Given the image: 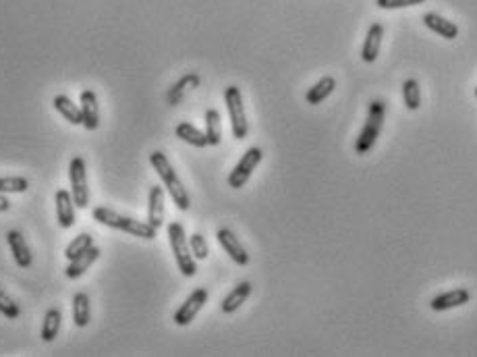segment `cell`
Instances as JSON below:
<instances>
[{"label":"cell","mask_w":477,"mask_h":357,"mask_svg":"<svg viewBox=\"0 0 477 357\" xmlns=\"http://www.w3.org/2000/svg\"><path fill=\"white\" fill-rule=\"evenodd\" d=\"M91 216L100 225H106L110 229H116L121 233H127V235H133V237H139V239L152 241L158 235V229H154L148 220H135L131 216H123V214H119V212H114L110 208H104V206L93 208Z\"/></svg>","instance_id":"6da1fadb"},{"label":"cell","mask_w":477,"mask_h":357,"mask_svg":"<svg viewBox=\"0 0 477 357\" xmlns=\"http://www.w3.org/2000/svg\"><path fill=\"white\" fill-rule=\"evenodd\" d=\"M150 165H152V167H154V171L158 173L160 181L164 183L166 191L170 193V197H172L174 206H176L181 212H187V210L191 208V197H189V193H187V189H185L183 181H181L179 175H176V171L172 169L170 160L166 158V154H164V152H160V150L152 152V154H150Z\"/></svg>","instance_id":"7a4b0ae2"},{"label":"cell","mask_w":477,"mask_h":357,"mask_svg":"<svg viewBox=\"0 0 477 357\" xmlns=\"http://www.w3.org/2000/svg\"><path fill=\"white\" fill-rule=\"evenodd\" d=\"M384 119H386V102L384 100H372V104L368 108L365 125L361 127L357 142H355V154L363 156L376 146L380 131H382V125H384Z\"/></svg>","instance_id":"3957f363"},{"label":"cell","mask_w":477,"mask_h":357,"mask_svg":"<svg viewBox=\"0 0 477 357\" xmlns=\"http://www.w3.org/2000/svg\"><path fill=\"white\" fill-rule=\"evenodd\" d=\"M168 241H170V248H172V254L176 260V268L181 270V274L187 278L195 276L197 260L191 254V248H189V241H187V235H185V229L181 222L174 220L168 225Z\"/></svg>","instance_id":"277c9868"},{"label":"cell","mask_w":477,"mask_h":357,"mask_svg":"<svg viewBox=\"0 0 477 357\" xmlns=\"http://www.w3.org/2000/svg\"><path fill=\"white\" fill-rule=\"evenodd\" d=\"M225 102H227V110L231 116V129L233 135L237 139H245L249 133V123H247V114H245V104H243V96L237 86H229L225 89Z\"/></svg>","instance_id":"5b68a950"},{"label":"cell","mask_w":477,"mask_h":357,"mask_svg":"<svg viewBox=\"0 0 477 357\" xmlns=\"http://www.w3.org/2000/svg\"><path fill=\"white\" fill-rule=\"evenodd\" d=\"M69 181H71V195L80 210L89 206V187H87V169L81 156H73L69 165Z\"/></svg>","instance_id":"8992f818"},{"label":"cell","mask_w":477,"mask_h":357,"mask_svg":"<svg viewBox=\"0 0 477 357\" xmlns=\"http://www.w3.org/2000/svg\"><path fill=\"white\" fill-rule=\"evenodd\" d=\"M262 158H264V152H262V148H257V146H253V148H249L243 156H241V160L237 162V167L231 171V175H229V187H233V189H241V187H245V183L249 181V177L253 175V171L257 169V165L262 162Z\"/></svg>","instance_id":"52a82bcc"},{"label":"cell","mask_w":477,"mask_h":357,"mask_svg":"<svg viewBox=\"0 0 477 357\" xmlns=\"http://www.w3.org/2000/svg\"><path fill=\"white\" fill-rule=\"evenodd\" d=\"M206 301H208V289H204V287H199V289H195L185 301H183V305L174 312V324L176 326H187V324H191L193 320H195V316L202 312V307L206 305Z\"/></svg>","instance_id":"ba28073f"},{"label":"cell","mask_w":477,"mask_h":357,"mask_svg":"<svg viewBox=\"0 0 477 357\" xmlns=\"http://www.w3.org/2000/svg\"><path fill=\"white\" fill-rule=\"evenodd\" d=\"M216 239H218V243L222 245V250L229 254V258L235 262V264H238V266H247L249 264V254H247V250L243 248V243L237 239V235L231 231V229H220L218 233H216Z\"/></svg>","instance_id":"9c48e42d"},{"label":"cell","mask_w":477,"mask_h":357,"mask_svg":"<svg viewBox=\"0 0 477 357\" xmlns=\"http://www.w3.org/2000/svg\"><path fill=\"white\" fill-rule=\"evenodd\" d=\"M471 299V293L465 289V287H457V289H450L446 293H440L436 295L432 301H430V307L434 312H446V310H453V307H461L465 303H469Z\"/></svg>","instance_id":"30bf717a"},{"label":"cell","mask_w":477,"mask_h":357,"mask_svg":"<svg viewBox=\"0 0 477 357\" xmlns=\"http://www.w3.org/2000/svg\"><path fill=\"white\" fill-rule=\"evenodd\" d=\"M80 108L83 114V127L87 131H96L100 127V108H98V96L93 89L81 91Z\"/></svg>","instance_id":"8fae6325"},{"label":"cell","mask_w":477,"mask_h":357,"mask_svg":"<svg viewBox=\"0 0 477 357\" xmlns=\"http://www.w3.org/2000/svg\"><path fill=\"white\" fill-rule=\"evenodd\" d=\"M54 202H56V220H59V227L61 229H71L75 225V202H73V195L71 191L67 189H59L56 195H54Z\"/></svg>","instance_id":"7c38bea8"},{"label":"cell","mask_w":477,"mask_h":357,"mask_svg":"<svg viewBox=\"0 0 477 357\" xmlns=\"http://www.w3.org/2000/svg\"><path fill=\"white\" fill-rule=\"evenodd\" d=\"M382 38H384V25L382 23H372L370 29H368V36L363 40V46H361L363 63H376V59L380 54Z\"/></svg>","instance_id":"4fadbf2b"},{"label":"cell","mask_w":477,"mask_h":357,"mask_svg":"<svg viewBox=\"0 0 477 357\" xmlns=\"http://www.w3.org/2000/svg\"><path fill=\"white\" fill-rule=\"evenodd\" d=\"M423 25H425L430 31L438 33L440 38H446V40L459 38V25L453 23V21H448V19H444V17L438 15V13H425V15H423Z\"/></svg>","instance_id":"5bb4252c"},{"label":"cell","mask_w":477,"mask_h":357,"mask_svg":"<svg viewBox=\"0 0 477 357\" xmlns=\"http://www.w3.org/2000/svg\"><path fill=\"white\" fill-rule=\"evenodd\" d=\"M6 243H8V248H10V254H13L17 266H31V252H29V248H27L25 237H23L19 231H8V233H6Z\"/></svg>","instance_id":"9a60e30c"},{"label":"cell","mask_w":477,"mask_h":357,"mask_svg":"<svg viewBox=\"0 0 477 357\" xmlns=\"http://www.w3.org/2000/svg\"><path fill=\"white\" fill-rule=\"evenodd\" d=\"M164 189L160 185H154L148 195V222L160 229L164 225Z\"/></svg>","instance_id":"2e32d148"},{"label":"cell","mask_w":477,"mask_h":357,"mask_svg":"<svg viewBox=\"0 0 477 357\" xmlns=\"http://www.w3.org/2000/svg\"><path fill=\"white\" fill-rule=\"evenodd\" d=\"M251 282L249 280H243V282H238L237 287L222 299V305H220V310L225 312V314H235L238 307L249 299V295H251Z\"/></svg>","instance_id":"e0dca14e"},{"label":"cell","mask_w":477,"mask_h":357,"mask_svg":"<svg viewBox=\"0 0 477 357\" xmlns=\"http://www.w3.org/2000/svg\"><path fill=\"white\" fill-rule=\"evenodd\" d=\"M100 250L96 248V245H91L85 254H81V256H77L75 260H71L69 262V266H67V270H65V274H67V278H71V280H75V278H80L81 274L85 272V270H89V266L100 258Z\"/></svg>","instance_id":"ac0fdd59"},{"label":"cell","mask_w":477,"mask_h":357,"mask_svg":"<svg viewBox=\"0 0 477 357\" xmlns=\"http://www.w3.org/2000/svg\"><path fill=\"white\" fill-rule=\"evenodd\" d=\"M52 104H54V108L61 112V116H65L71 125H83V114H81V108L69 98V96H65V93H59V96H54V100H52Z\"/></svg>","instance_id":"d6986e66"},{"label":"cell","mask_w":477,"mask_h":357,"mask_svg":"<svg viewBox=\"0 0 477 357\" xmlns=\"http://www.w3.org/2000/svg\"><path fill=\"white\" fill-rule=\"evenodd\" d=\"M176 137L183 139L185 144L193 146V148H206L208 146V137L206 131H199L197 127H193L191 123H179L174 129Z\"/></svg>","instance_id":"ffe728a7"},{"label":"cell","mask_w":477,"mask_h":357,"mask_svg":"<svg viewBox=\"0 0 477 357\" xmlns=\"http://www.w3.org/2000/svg\"><path fill=\"white\" fill-rule=\"evenodd\" d=\"M61 322H63V312L59 307H50L44 316V324H42V341L44 343H52L59 337L61 331Z\"/></svg>","instance_id":"44dd1931"},{"label":"cell","mask_w":477,"mask_h":357,"mask_svg":"<svg viewBox=\"0 0 477 357\" xmlns=\"http://www.w3.org/2000/svg\"><path fill=\"white\" fill-rule=\"evenodd\" d=\"M197 86H199V77H197L195 73H189V75L181 77V79L172 86V88L168 89V93H166L168 104H170V106L179 104V102L185 98V93H187L189 89H195Z\"/></svg>","instance_id":"7402d4cb"},{"label":"cell","mask_w":477,"mask_h":357,"mask_svg":"<svg viewBox=\"0 0 477 357\" xmlns=\"http://www.w3.org/2000/svg\"><path fill=\"white\" fill-rule=\"evenodd\" d=\"M334 88H336V79L334 77H330V75H326V77H321L316 86H312V88L308 89V93H305V102L308 104H312V106H316V104H321L332 91H334Z\"/></svg>","instance_id":"603a6c76"},{"label":"cell","mask_w":477,"mask_h":357,"mask_svg":"<svg viewBox=\"0 0 477 357\" xmlns=\"http://www.w3.org/2000/svg\"><path fill=\"white\" fill-rule=\"evenodd\" d=\"M91 320V303L87 293H77L73 297V322L77 328H85Z\"/></svg>","instance_id":"cb8c5ba5"},{"label":"cell","mask_w":477,"mask_h":357,"mask_svg":"<svg viewBox=\"0 0 477 357\" xmlns=\"http://www.w3.org/2000/svg\"><path fill=\"white\" fill-rule=\"evenodd\" d=\"M206 137H208V146H218L222 139V123H220V112L216 108L206 110Z\"/></svg>","instance_id":"d4e9b609"},{"label":"cell","mask_w":477,"mask_h":357,"mask_svg":"<svg viewBox=\"0 0 477 357\" xmlns=\"http://www.w3.org/2000/svg\"><path fill=\"white\" fill-rule=\"evenodd\" d=\"M91 245H93V237H91L89 233H81V235H77V237H75V239L67 245V250H65V258L71 262V260H75L77 256L85 254Z\"/></svg>","instance_id":"484cf974"},{"label":"cell","mask_w":477,"mask_h":357,"mask_svg":"<svg viewBox=\"0 0 477 357\" xmlns=\"http://www.w3.org/2000/svg\"><path fill=\"white\" fill-rule=\"evenodd\" d=\"M402 100H404L407 110H417L421 106V91H419L417 79H407L402 84Z\"/></svg>","instance_id":"4316f807"},{"label":"cell","mask_w":477,"mask_h":357,"mask_svg":"<svg viewBox=\"0 0 477 357\" xmlns=\"http://www.w3.org/2000/svg\"><path fill=\"white\" fill-rule=\"evenodd\" d=\"M29 181L25 177H0V193H23L27 191Z\"/></svg>","instance_id":"83f0119b"},{"label":"cell","mask_w":477,"mask_h":357,"mask_svg":"<svg viewBox=\"0 0 477 357\" xmlns=\"http://www.w3.org/2000/svg\"><path fill=\"white\" fill-rule=\"evenodd\" d=\"M189 248H191V254L195 260H206L210 256V248H208L206 237L202 233H193L189 237Z\"/></svg>","instance_id":"f1b7e54d"},{"label":"cell","mask_w":477,"mask_h":357,"mask_svg":"<svg viewBox=\"0 0 477 357\" xmlns=\"http://www.w3.org/2000/svg\"><path fill=\"white\" fill-rule=\"evenodd\" d=\"M0 314L4 316V318H8V320H17L19 316H21V310H19V305L0 289Z\"/></svg>","instance_id":"f546056e"},{"label":"cell","mask_w":477,"mask_h":357,"mask_svg":"<svg viewBox=\"0 0 477 357\" xmlns=\"http://www.w3.org/2000/svg\"><path fill=\"white\" fill-rule=\"evenodd\" d=\"M425 0H376V4L380 8H386V10H393V8H407V6H417V4H423Z\"/></svg>","instance_id":"4dcf8cb0"},{"label":"cell","mask_w":477,"mask_h":357,"mask_svg":"<svg viewBox=\"0 0 477 357\" xmlns=\"http://www.w3.org/2000/svg\"><path fill=\"white\" fill-rule=\"evenodd\" d=\"M10 208V202L4 197V193H0V212H6Z\"/></svg>","instance_id":"1f68e13d"},{"label":"cell","mask_w":477,"mask_h":357,"mask_svg":"<svg viewBox=\"0 0 477 357\" xmlns=\"http://www.w3.org/2000/svg\"><path fill=\"white\" fill-rule=\"evenodd\" d=\"M476 98H477V88H476Z\"/></svg>","instance_id":"d6a6232c"}]
</instances>
